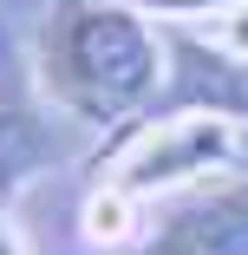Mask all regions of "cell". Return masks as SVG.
Returning a JSON list of instances; mask_svg holds the SVG:
<instances>
[{
  "mask_svg": "<svg viewBox=\"0 0 248 255\" xmlns=\"http://www.w3.org/2000/svg\"><path fill=\"white\" fill-rule=\"evenodd\" d=\"M164 33L131 0H59L39 26V92L79 125L124 131L157 98Z\"/></svg>",
  "mask_w": 248,
  "mask_h": 255,
  "instance_id": "obj_1",
  "label": "cell"
},
{
  "mask_svg": "<svg viewBox=\"0 0 248 255\" xmlns=\"http://www.w3.org/2000/svg\"><path fill=\"white\" fill-rule=\"evenodd\" d=\"M216 46H229V53H242V59H248V7H235V13L222 20V33H216Z\"/></svg>",
  "mask_w": 248,
  "mask_h": 255,
  "instance_id": "obj_8",
  "label": "cell"
},
{
  "mask_svg": "<svg viewBox=\"0 0 248 255\" xmlns=\"http://www.w3.org/2000/svg\"><path fill=\"white\" fill-rule=\"evenodd\" d=\"M164 59L170 66V105L176 112H216V118H248V59L229 53V46H203L189 33L164 39Z\"/></svg>",
  "mask_w": 248,
  "mask_h": 255,
  "instance_id": "obj_4",
  "label": "cell"
},
{
  "mask_svg": "<svg viewBox=\"0 0 248 255\" xmlns=\"http://www.w3.org/2000/svg\"><path fill=\"white\" fill-rule=\"evenodd\" d=\"M53 157H59V144L46 131V118L0 79V196H13L20 183H33Z\"/></svg>",
  "mask_w": 248,
  "mask_h": 255,
  "instance_id": "obj_5",
  "label": "cell"
},
{
  "mask_svg": "<svg viewBox=\"0 0 248 255\" xmlns=\"http://www.w3.org/2000/svg\"><path fill=\"white\" fill-rule=\"evenodd\" d=\"M137 13H157V20H203V13H235L248 0H131Z\"/></svg>",
  "mask_w": 248,
  "mask_h": 255,
  "instance_id": "obj_7",
  "label": "cell"
},
{
  "mask_svg": "<svg viewBox=\"0 0 248 255\" xmlns=\"http://www.w3.org/2000/svg\"><path fill=\"white\" fill-rule=\"evenodd\" d=\"M229 157H235V118H216V112H170V118H144V125L131 118L118 131L111 183H124L131 196H157V190L203 183Z\"/></svg>",
  "mask_w": 248,
  "mask_h": 255,
  "instance_id": "obj_2",
  "label": "cell"
},
{
  "mask_svg": "<svg viewBox=\"0 0 248 255\" xmlns=\"http://www.w3.org/2000/svg\"><path fill=\"white\" fill-rule=\"evenodd\" d=\"M144 255H248V183H209L151 229Z\"/></svg>",
  "mask_w": 248,
  "mask_h": 255,
  "instance_id": "obj_3",
  "label": "cell"
},
{
  "mask_svg": "<svg viewBox=\"0 0 248 255\" xmlns=\"http://www.w3.org/2000/svg\"><path fill=\"white\" fill-rule=\"evenodd\" d=\"M137 203H144V196H131L124 183H105V190L85 203V236H91V242H105V249L137 242Z\"/></svg>",
  "mask_w": 248,
  "mask_h": 255,
  "instance_id": "obj_6",
  "label": "cell"
}]
</instances>
